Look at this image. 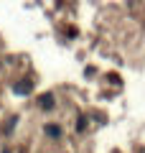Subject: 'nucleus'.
Masks as SVG:
<instances>
[{
	"instance_id": "f257e3e1",
	"label": "nucleus",
	"mask_w": 145,
	"mask_h": 153,
	"mask_svg": "<svg viewBox=\"0 0 145 153\" xmlns=\"http://www.w3.org/2000/svg\"><path fill=\"white\" fill-rule=\"evenodd\" d=\"M38 102H41L43 112H51V107H54V94H43V97L38 100Z\"/></svg>"
},
{
	"instance_id": "f03ea898",
	"label": "nucleus",
	"mask_w": 145,
	"mask_h": 153,
	"mask_svg": "<svg viewBox=\"0 0 145 153\" xmlns=\"http://www.w3.org/2000/svg\"><path fill=\"white\" fill-rule=\"evenodd\" d=\"M43 130H46V135H48V138H61V128H59V125H54V123H51V125H46Z\"/></svg>"
}]
</instances>
